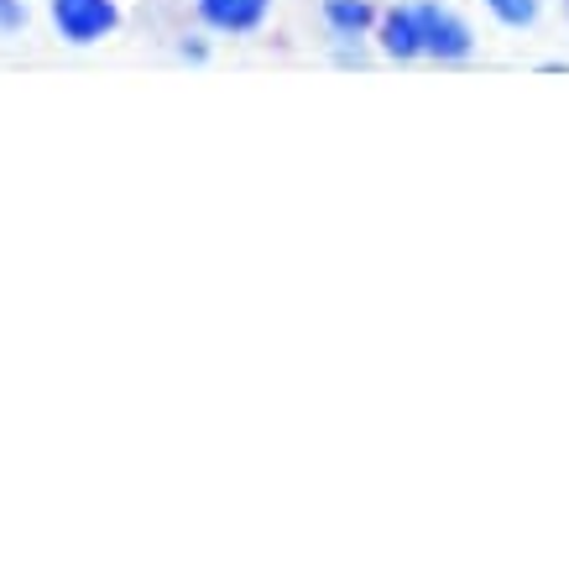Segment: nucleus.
I'll return each mask as SVG.
<instances>
[{"label": "nucleus", "mask_w": 569, "mask_h": 569, "mask_svg": "<svg viewBox=\"0 0 569 569\" xmlns=\"http://www.w3.org/2000/svg\"><path fill=\"white\" fill-rule=\"evenodd\" d=\"M52 11V27L63 42L73 48H89V42H100L121 27V11H116V0H48Z\"/></svg>", "instance_id": "obj_1"}, {"label": "nucleus", "mask_w": 569, "mask_h": 569, "mask_svg": "<svg viewBox=\"0 0 569 569\" xmlns=\"http://www.w3.org/2000/svg\"><path fill=\"white\" fill-rule=\"evenodd\" d=\"M418 17V37H423V52L433 58H466L470 52V27L445 6H413Z\"/></svg>", "instance_id": "obj_2"}, {"label": "nucleus", "mask_w": 569, "mask_h": 569, "mask_svg": "<svg viewBox=\"0 0 569 569\" xmlns=\"http://www.w3.org/2000/svg\"><path fill=\"white\" fill-rule=\"evenodd\" d=\"M199 17L214 32H257L267 17V0H199Z\"/></svg>", "instance_id": "obj_3"}, {"label": "nucleus", "mask_w": 569, "mask_h": 569, "mask_svg": "<svg viewBox=\"0 0 569 569\" xmlns=\"http://www.w3.org/2000/svg\"><path fill=\"white\" fill-rule=\"evenodd\" d=\"M381 48L392 52V58H413V52H423V37H418L413 11H392V17L381 21Z\"/></svg>", "instance_id": "obj_4"}, {"label": "nucleus", "mask_w": 569, "mask_h": 569, "mask_svg": "<svg viewBox=\"0 0 569 569\" xmlns=\"http://www.w3.org/2000/svg\"><path fill=\"white\" fill-rule=\"evenodd\" d=\"M325 17H329V27H335V32L356 37V32H366V27H371V6H366V0H325Z\"/></svg>", "instance_id": "obj_5"}, {"label": "nucleus", "mask_w": 569, "mask_h": 569, "mask_svg": "<svg viewBox=\"0 0 569 569\" xmlns=\"http://www.w3.org/2000/svg\"><path fill=\"white\" fill-rule=\"evenodd\" d=\"M486 6H491L507 27H533L538 21V0H486Z\"/></svg>", "instance_id": "obj_6"}, {"label": "nucleus", "mask_w": 569, "mask_h": 569, "mask_svg": "<svg viewBox=\"0 0 569 569\" xmlns=\"http://www.w3.org/2000/svg\"><path fill=\"white\" fill-rule=\"evenodd\" d=\"M27 27V0H0V37H11Z\"/></svg>", "instance_id": "obj_7"}, {"label": "nucleus", "mask_w": 569, "mask_h": 569, "mask_svg": "<svg viewBox=\"0 0 569 569\" xmlns=\"http://www.w3.org/2000/svg\"><path fill=\"white\" fill-rule=\"evenodd\" d=\"M565 11H569V0H565Z\"/></svg>", "instance_id": "obj_8"}]
</instances>
